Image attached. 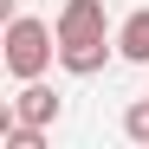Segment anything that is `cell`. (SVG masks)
<instances>
[{
    "label": "cell",
    "instance_id": "obj_5",
    "mask_svg": "<svg viewBox=\"0 0 149 149\" xmlns=\"http://www.w3.org/2000/svg\"><path fill=\"white\" fill-rule=\"evenodd\" d=\"M123 136H130V143H149V97H136V104L123 110Z\"/></svg>",
    "mask_w": 149,
    "mask_h": 149
},
{
    "label": "cell",
    "instance_id": "obj_4",
    "mask_svg": "<svg viewBox=\"0 0 149 149\" xmlns=\"http://www.w3.org/2000/svg\"><path fill=\"white\" fill-rule=\"evenodd\" d=\"M117 58H130V65H149V7H136V13L117 26Z\"/></svg>",
    "mask_w": 149,
    "mask_h": 149
},
{
    "label": "cell",
    "instance_id": "obj_2",
    "mask_svg": "<svg viewBox=\"0 0 149 149\" xmlns=\"http://www.w3.org/2000/svg\"><path fill=\"white\" fill-rule=\"evenodd\" d=\"M0 45H7V52H0L7 71L26 84V78H45V65L58 58V26H45V19H33V13H13Z\"/></svg>",
    "mask_w": 149,
    "mask_h": 149
},
{
    "label": "cell",
    "instance_id": "obj_3",
    "mask_svg": "<svg viewBox=\"0 0 149 149\" xmlns=\"http://www.w3.org/2000/svg\"><path fill=\"white\" fill-rule=\"evenodd\" d=\"M13 117H19V123H39V130H52V123L65 117V97L45 84V78H26V84H19V97H13Z\"/></svg>",
    "mask_w": 149,
    "mask_h": 149
},
{
    "label": "cell",
    "instance_id": "obj_1",
    "mask_svg": "<svg viewBox=\"0 0 149 149\" xmlns=\"http://www.w3.org/2000/svg\"><path fill=\"white\" fill-rule=\"evenodd\" d=\"M110 52H117V39H110L104 0H65L58 7V65L71 78H91L110 65Z\"/></svg>",
    "mask_w": 149,
    "mask_h": 149
}]
</instances>
